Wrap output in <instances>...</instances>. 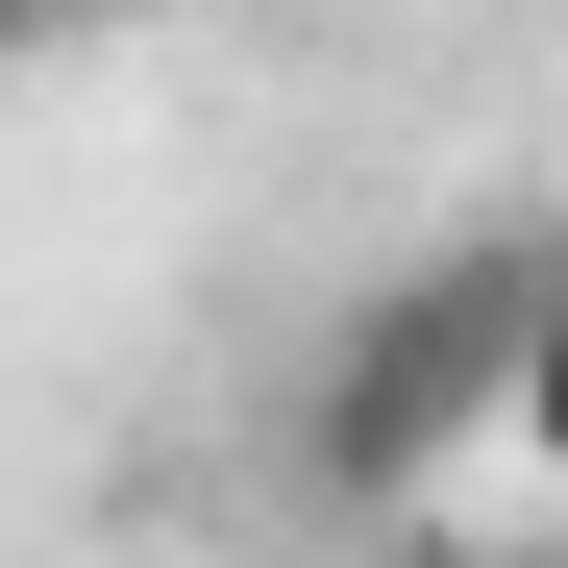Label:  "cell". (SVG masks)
Listing matches in <instances>:
<instances>
[{"mask_svg":"<svg viewBox=\"0 0 568 568\" xmlns=\"http://www.w3.org/2000/svg\"><path fill=\"white\" fill-rule=\"evenodd\" d=\"M26 50H50V0H0V74H26Z\"/></svg>","mask_w":568,"mask_h":568,"instance_id":"obj_3","label":"cell"},{"mask_svg":"<svg viewBox=\"0 0 568 568\" xmlns=\"http://www.w3.org/2000/svg\"><path fill=\"white\" fill-rule=\"evenodd\" d=\"M495 445L568 495V272H519V322H495Z\"/></svg>","mask_w":568,"mask_h":568,"instance_id":"obj_2","label":"cell"},{"mask_svg":"<svg viewBox=\"0 0 568 568\" xmlns=\"http://www.w3.org/2000/svg\"><path fill=\"white\" fill-rule=\"evenodd\" d=\"M495 322H519V272H445V297H396V322L322 371V469H346V495H396V469L495 396Z\"/></svg>","mask_w":568,"mask_h":568,"instance_id":"obj_1","label":"cell"}]
</instances>
